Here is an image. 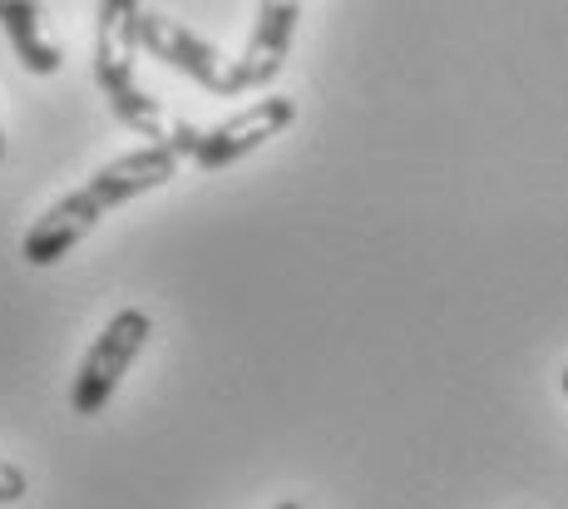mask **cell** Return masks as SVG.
I'll use <instances>...</instances> for the list:
<instances>
[{
  "mask_svg": "<svg viewBox=\"0 0 568 509\" xmlns=\"http://www.w3.org/2000/svg\"><path fill=\"white\" fill-rule=\"evenodd\" d=\"M292 119H297V100H287V94H262V100L243 104L237 114L199 129V144H193L189 164L203 173H217V169L237 164V159H247L253 149L267 144V139L287 134Z\"/></svg>",
  "mask_w": 568,
  "mask_h": 509,
  "instance_id": "5",
  "label": "cell"
},
{
  "mask_svg": "<svg viewBox=\"0 0 568 509\" xmlns=\"http://www.w3.org/2000/svg\"><path fill=\"white\" fill-rule=\"evenodd\" d=\"M0 159H6V129H0Z\"/></svg>",
  "mask_w": 568,
  "mask_h": 509,
  "instance_id": "11",
  "label": "cell"
},
{
  "mask_svg": "<svg viewBox=\"0 0 568 509\" xmlns=\"http://www.w3.org/2000/svg\"><path fill=\"white\" fill-rule=\"evenodd\" d=\"M149 337H154V317L144 307H119L114 317L104 322V332L90 342L80 371H74L70 386V410L74 416H100V410L114 400V391L124 386V376L134 371V362L144 356Z\"/></svg>",
  "mask_w": 568,
  "mask_h": 509,
  "instance_id": "3",
  "label": "cell"
},
{
  "mask_svg": "<svg viewBox=\"0 0 568 509\" xmlns=\"http://www.w3.org/2000/svg\"><path fill=\"white\" fill-rule=\"evenodd\" d=\"M0 30L10 35V50H16V60L30 74H60L64 55L40 30V6H30V0H0Z\"/></svg>",
  "mask_w": 568,
  "mask_h": 509,
  "instance_id": "7",
  "label": "cell"
},
{
  "mask_svg": "<svg viewBox=\"0 0 568 509\" xmlns=\"http://www.w3.org/2000/svg\"><path fill=\"white\" fill-rule=\"evenodd\" d=\"M26 490H30V475L20 470V465L0 460V505H20L26 500Z\"/></svg>",
  "mask_w": 568,
  "mask_h": 509,
  "instance_id": "8",
  "label": "cell"
},
{
  "mask_svg": "<svg viewBox=\"0 0 568 509\" xmlns=\"http://www.w3.org/2000/svg\"><path fill=\"white\" fill-rule=\"evenodd\" d=\"M272 509H302V500H282V505H272Z\"/></svg>",
  "mask_w": 568,
  "mask_h": 509,
  "instance_id": "9",
  "label": "cell"
},
{
  "mask_svg": "<svg viewBox=\"0 0 568 509\" xmlns=\"http://www.w3.org/2000/svg\"><path fill=\"white\" fill-rule=\"evenodd\" d=\"M139 40H144L149 55L163 60L169 70H179L183 80H193L199 90L223 94V100H237V94H243V84H237V64L217 55L199 30H189L183 20L163 16V10H144V16H139Z\"/></svg>",
  "mask_w": 568,
  "mask_h": 509,
  "instance_id": "4",
  "label": "cell"
},
{
  "mask_svg": "<svg viewBox=\"0 0 568 509\" xmlns=\"http://www.w3.org/2000/svg\"><path fill=\"white\" fill-rule=\"evenodd\" d=\"M302 26V6L292 0H267V6L253 10V35H247L243 55H233L237 64V84L243 94H257L287 70V55H292V35Z\"/></svg>",
  "mask_w": 568,
  "mask_h": 509,
  "instance_id": "6",
  "label": "cell"
},
{
  "mask_svg": "<svg viewBox=\"0 0 568 509\" xmlns=\"http://www.w3.org/2000/svg\"><path fill=\"white\" fill-rule=\"evenodd\" d=\"M183 164H189V159H183V149L173 144V139L169 144H139V149H129V154L109 159L84 189L54 198L50 208L30 223L26 243H20V257H26L30 267H54L64 253H74V247L100 227L104 213H114L119 203L144 198V193L173 183Z\"/></svg>",
  "mask_w": 568,
  "mask_h": 509,
  "instance_id": "1",
  "label": "cell"
},
{
  "mask_svg": "<svg viewBox=\"0 0 568 509\" xmlns=\"http://www.w3.org/2000/svg\"><path fill=\"white\" fill-rule=\"evenodd\" d=\"M559 386H564V396H568V366H564V371H559Z\"/></svg>",
  "mask_w": 568,
  "mask_h": 509,
  "instance_id": "10",
  "label": "cell"
},
{
  "mask_svg": "<svg viewBox=\"0 0 568 509\" xmlns=\"http://www.w3.org/2000/svg\"><path fill=\"white\" fill-rule=\"evenodd\" d=\"M139 16H144V6H134V0L94 6V84L104 90L119 124L144 134V144H169L179 124H173L154 94L139 90V55H144Z\"/></svg>",
  "mask_w": 568,
  "mask_h": 509,
  "instance_id": "2",
  "label": "cell"
}]
</instances>
